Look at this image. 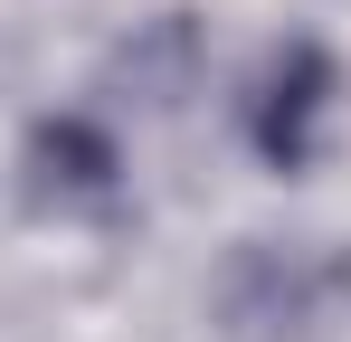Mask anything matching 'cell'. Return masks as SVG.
I'll use <instances>...</instances> for the list:
<instances>
[{"mask_svg":"<svg viewBox=\"0 0 351 342\" xmlns=\"http://www.w3.org/2000/svg\"><path fill=\"white\" fill-rule=\"evenodd\" d=\"M19 171H29V200H38V209H58V219H95V209H114V190H123L114 133H105V124H86V114H48V124L29 133Z\"/></svg>","mask_w":351,"mask_h":342,"instance_id":"cell-1","label":"cell"},{"mask_svg":"<svg viewBox=\"0 0 351 342\" xmlns=\"http://www.w3.org/2000/svg\"><path fill=\"white\" fill-rule=\"evenodd\" d=\"M332 95V57L313 48V38H294V48L266 57V76H256V105H247V133H256V152L276 171H304L313 162V114Z\"/></svg>","mask_w":351,"mask_h":342,"instance_id":"cell-2","label":"cell"}]
</instances>
